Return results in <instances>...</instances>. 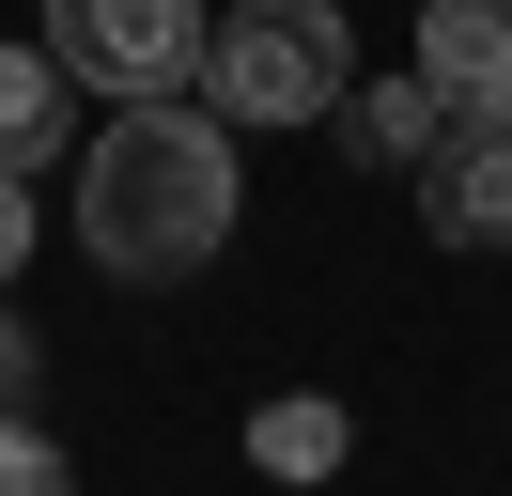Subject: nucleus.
I'll use <instances>...</instances> for the list:
<instances>
[{
  "instance_id": "nucleus-1",
  "label": "nucleus",
  "mask_w": 512,
  "mask_h": 496,
  "mask_svg": "<svg viewBox=\"0 0 512 496\" xmlns=\"http://www.w3.org/2000/svg\"><path fill=\"white\" fill-rule=\"evenodd\" d=\"M249 217V171H233V124L187 109V93H140L78 140V248L109 279H187L233 248Z\"/></svg>"
},
{
  "instance_id": "nucleus-2",
  "label": "nucleus",
  "mask_w": 512,
  "mask_h": 496,
  "mask_svg": "<svg viewBox=\"0 0 512 496\" xmlns=\"http://www.w3.org/2000/svg\"><path fill=\"white\" fill-rule=\"evenodd\" d=\"M187 78H202L218 124H342L357 31H342V0H233V16H202Z\"/></svg>"
},
{
  "instance_id": "nucleus-3",
  "label": "nucleus",
  "mask_w": 512,
  "mask_h": 496,
  "mask_svg": "<svg viewBox=\"0 0 512 496\" xmlns=\"http://www.w3.org/2000/svg\"><path fill=\"white\" fill-rule=\"evenodd\" d=\"M32 47L63 62L78 93L140 109V93H187V62H202V0H47Z\"/></svg>"
},
{
  "instance_id": "nucleus-4",
  "label": "nucleus",
  "mask_w": 512,
  "mask_h": 496,
  "mask_svg": "<svg viewBox=\"0 0 512 496\" xmlns=\"http://www.w3.org/2000/svg\"><path fill=\"white\" fill-rule=\"evenodd\" d=\"M404 186H419V233H435V248H466V264H481V248H512V124L450 109L435 155H419Z\"/></svg>"
},
{
  "instance_id": "nucleus-5",
  "label": "nucleus",
  "mask_w": 512,
  "mask_h": 496,
  "mask_svg": "<svg viewBox=\"0 0 512 496\" xmlns=\"http://www.w3.org/2000/svg\"><path fill=\"white\" fill-rule=\"evenodd\" d=\"M419 78L450 109L512 124V0H419Z\"/></svg>"
},
{
  "instance_id": "nucleus-6",
  "label": "nucleus",
  "mask_w": 512,
  "mask_h": 496,
  "mask_svg": "<svg viewBox=\"0 0 512 496\" xmlns=\"http://www.w3.org/2000/svg\"><path fill=\"white\" fill-rule=\"evenodd\" d=\"M47 155H78V78L47 47H0V171L32 186Z\"/></svg>"
},
{
  "instance_id": "nucleus-7",
  "label": "nucleus",
  "mask_w": 512,
  "mask_h": 496,
  "mask_svg": "<svg viewBox=\"0 0 512 496\" xmlns=\"http://www.w3.org/2000/svg\"><path fill=\"white\" fill-rule=\"evenodd\" d=\"M342 450H357V419H342L326 388H280V403H249V465H264V481H326Z\"/></svg>"
},
{
  "instance_id": "nucleus-8",
  "label": "nucleus",
  "mask_w": 512,
  "mask_h": 496,
  "mask_svg": "<svg viewBox=\"0 0 512 496\" xmlns=\"http://www.w3.org/2000/svg\"><path fill=\"white\" fill-rule=\"evenodd\" d=\"M342 124H357V155H373V171H419V155H435V124H450V93L404 62V78H357Z\"/></svg>"
},
{
  "instance_id": "nucleus-9",
  "label": "nucleus",
  "mask_w": 512,
  "mask_h": 496,
  "mask_svg": "<svg viewBox=\"0 0 512 496\" xmlns=\"http://www.w3.org/2000/svg\"><path fill=\"white\" fill-rule=\"evenodd\" d=\"M0 496H78V465H63V434H32V403L0 419Z\"/></svg>"
},
{
  "instance_id": "nucleus-10",
  "label": "nucleus",
  "mask_w": 512,
  "mask_h": 496,
  "mask_svg": "<svg viewBox=\"0 0 512 496\" xmlns=\"http://www.w3.org/2000/svg\"><path fill=\"white\" fill-rule=\"evenodd\" d=\"M32 372H47V357H32V326H16V310H0V419H16V403H32Z\"/></svg>"
},
{
  "instance_id": "nucleus-11",
  "label": "nucleus",
  "mask_w": 512,
  "mask_h": 496,
  "mask_svg": "<svg viewBox=\"0 0 512 496\" xmlns=\"http://www.w3.org/2000/svg\"><path fill=\"white\" fill-rule=\"evenodd\" d=\"M16 264H32V186L0 171V279H16Z\"/></svg>"
}]
</instances>
